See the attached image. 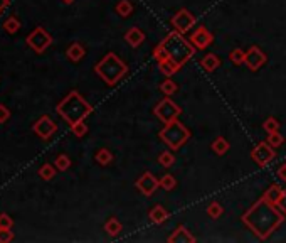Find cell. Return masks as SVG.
I'll return each instance as SVG.
<instances>
[{
  "instance_id": "obj_1",
  "label": "cell",
  "mask_w": 286,
  "mask_h": 243,
  "mask_svg": "<svg viewBox=\"0 0 286 243\" xmlns=\"http://www.w3.org/2000/svg\"><path fill=\"white\" fill-rule=\"evenodd\" d=\"M286 214L276 204L268 203L266 200H258L252 206L243 214V223L254 233L260 240H266L271 233L284 222Z\"/></svg>"
},
{
  "instance_id": "obj_2",
  "label": "cell",
  "mask_w": 286,
  "mask_h": 243,
  "mask_svg": "<svg viewBox=\"0 0 286 243\" xmlns=\"http://www.w3.org/2000/svg\"><path fill=\"white\" fill-rule=\"evenodd\" d=\"M56 112L58 115H61L69 125H74V124H78V121L84 120L86 117H90L93 113V107L78 91L73 90L58 103Z\"/></svg>"
},
{
  "instance_id": "obj_3",
  "label": "cell",
  "mask_w": 286,
  "mask_h": 243,
  "mask_svg": "<svg viewBox=\"0 0 286 243\" xmlns=\"http://www.w3.org/2000/svg\"><path fill=\"white\" fill-rule=\"evenodd\" d=\"M163 51L167 53L168 58H172L179 66H184L187 61L195 54V46L190 41H187L184 34H180L177 31L168 32L160 42Z\"/></svg>"
},
{
  "instance_id": "obj_4",
  "label": "cell",
  "mask_w": 286,
  "mask_h": 243,
  "mask_svg": "<svg viewBox=\"0 0 286 243\" xmlns=\"http://www.w3.org/2000/svg\"><path fill=\"white\" fill-rule=\"evenodd\" d=\"M95 71L108 86H115L126 75L128 66H126L125 61L120 59L118 54L108 53V54H104L103 59L95 66Z\"/></svg>"
},
{
  "instance_id": "obj_5",
  "label": "cell",
  "mask_w": 286,
  "mask_h": 243,
  "mask_svg": "<svg viewBox=\"0 0 286 243\" xmlns=\"http://www.w3.org/2000/svg\"><path fill=\"white\" fill-rule=\"evenodd\" d=\"M158 137L167 143L168 149L179 151V149L190 139V130L187 129L182 121H179V118H175L163 125V129L158 132Z\"/></svg>"
},
{
  "instance_id": "obj_6",
  "label": "cell",
  "mask_w": 286,
  "mask_h": 243,
  "mask_svg": "<svg viewBox=\"0 0 286 243\" xmlns=\"http://www.w3.org/2000/svg\"><path fill=\"white\" fill-rule=\"evenodd\" d=\"M25 42L32 51H36L37 54L44 53L46 49L52 44V36L44 29V27H36L29 36L25 37Z\"/></svg>"
},
{
  "instance_id": "obj_7",
  "label": "cell",
  "mask_w": 286,
  "mask_h": 243,
  "mask_svg": "<svg viewBox=\"0 0 286 243\" xmlns=\"http://www.w3.org/2000/svg\"><path fill=\"white\" fill-rule=\"evenodd\" d=\"M153 112H155L158 120L163 121V124H168V121L179 118V115L182 113V110H180L177 103H174L170 100V96H165L163 100L153 108Z\"/></svg>"
},
{
  "instance_id": "obj_8",
  "label": "cell",
  "mask_w": 286,
  "mask_h": 243,
  "mask_svg": "<svg viewBox=\"0 0 286 243\" xmlns=\"http://www.w3.org/2000/svg\"><path fill=\"white\" fill-rule=\"evenodd\" d=\"M274 157H276V151H274V147L269 145L268 142L258 143V145L251 151V159L254 161V164L260 165V167L268 165Z\"/></svg>"
},
{
  "instance_id": "obj_9",
  "label": "cell",
  "mask_w": 286,
  "mask_h": 243,
  "mask_svg": "<svg viewBox=\"0 0 286 243\" xmlns=\"http://www.w3.org/2000/svg\"><path fill=\"white\" fill-rule=\"evenodd\" d=\"M170 24H172V27L177 32L185 34V32H189L192 27L195 26V17H194V14H190L187 9H180L179 12L172 17Z\"/></svg>"
},
{
  "instance_id": "obj_10",
  "label": "cell",
  "mask_w": 286,
  "mask_h": 243,
  "mask_svg": "<svg viewBox=\"0 0 286 243\" xmlns=\"http://www.w3.org/2000/svg\"><path fill=\"white\" fill-rule=\"evenodd\" d=\"M32 130H34L36 135L41 137L42 140H47L58 132V124L49 117V115H42V117L32 125Z\"/></svg>"
},
{
  "instance_id": "obj_11",
  "label": "cell",
  "mask_w": 286,
  "mask_h": 243,
  "mask_svg": "<svg viewBox=\"0 0 286 243\" xmlns=\"http://www.w3.org/2000/svg\"><path fill=\"white\" fill-rule=\"evenodd\" d=\"M135 186L141 195L152 196L153 192L158 189V186H160V179H157L152 173H143L138 178V181H136Z\"/></svg>"
},
{
  "instance_id": "obj_12",
  "label": "cell",
  "mask_w": 286,
  "mask_h": 243,
  "mask_svg": "<svg viewBox=\"0 0 286 243\" xmlns=\"http://www.w3.org/2000/svg\"><path fill=\"white\" fill-rule=\"evenodd\" d=\"M268 61V56L261 51L258 46H251L246 51V58H244V64L249 68L251 71H258Z\"/></svg>"
},
{
  "instance_id": "obj_13",
  "label": "cell",
  "mask_w": 286,
  "mask_h": 243,
  "mask_svg": "<svg viewBox=\"0 0 286 243\" xmlns=\"http://www.w3.org/2000/svg\"><path fill=\"white\" fill-rule=\"evenodd\" d=\"M212 41H214L212 32L209 31V29H206L204 26L199 27V29H195L194 34L190 36V42L194 44L195 49H202V51H204L206 47L211 46Z\"/></svg>"
},
{
  "instance_id": "obj_14",
  "label": "cell",
  "mask_w": 286,
  "mask_h": 243,
  "mask_svg": "<svg viewBox=\"0 0 286 243\" xmlns=\"http://www.w3.org/2000/svg\"><path fill=\"white\" fill-rule=\"evenodd\" d=\"M168 241L170 243H175V241L177 243H195L197 240H195V236L187 230L185 225H179L174 233L168 236Z\"/></svg>"
},
{
  "instance_id": "obj_15",
  "label": "cell",
  "mask_w": 286,
  "mask_h": 243,
  "mask_svg": "<svg viewBox=\"0 0 286 243\" xmlns=\"http://www.w3.org/2000/svg\"><path fill=\"white\" fill-rule=\"evenodd\" d=\"M125 41L130 44L131 47H138L141 46V42L145 41V32H143L140 27H130L125 34Z\"/></svg>"
},
{
  "instance_id": "obj_16",
  "label": "cell",
  "mask_w": 286,
  "mask_h": 243,
  "mask_svg": "<svg viewBox=\"0 0 286 243\" xmlns=\"http://www.w3.org/2000/svg\"><path fill=\"white\" fill-rule=\"evenodd\" d=\"M157 63H158V69H160V73H162L163 76H167V78H170V76H174L180 68H182V66H179L172 58H168V56L163 58V59H160V61H157Z\"/></svg>"
},
{
  "instance_id": "obj_17",
  "label": "cell",
  "mask_w": 286,
  "mask_h": 243,
  "mask_svg": "<svg viewBox=\"0 0 286 243\" xmlns=\"http://www.w3.org/2000/svg\"><path fill=\"white\" fill-rule=\"evenodd\" d=\"M148 218H150L152 223L155 225H162L163 222H167L168 218V211L165 209L163 206H160V204H155L150 211H148Z\"/></svg>"
},
{
  "instance_id": "obj_18",
  "label": "cell",
  "mask_w": 286,
  "mask_h": 243,
  "mask_svg": "<svg viewBox=\"0 0 286 243\" xmlns=\"http://www.w3.org/2000/svg\"><path fill=\"white\" fill-rule=\"evenodd\" d=\"M84 54H86V49L82 47V44H79V42H73L68 49H66V56L73 61V63H79V61L84 58Z\"/></svg>"
},
{
  "instance_id": "obj_19",
  "label": "cell",
  "mask_w": 286,
  "mask_h": 243,
  "mask_svg": "<svg viewBox=\"0 0 286 243\" xmlns=\"http://www.w3.org/2000/svg\"><path fill=\"white\" fill-rule=\"evenodd\" d=\"M281 195H283V187L279 184H271L265 191V195H263V200H266L268 203H271V204H278Z\"/></svg>"
},
{
  "instance_id": "obj_20",
  "label": "cell",
  "mask_w": 286,
  "mask_h": 243,
  "mask_svg": "<svg viewBox=\"0 0 286 243\" xmlns=\"http://www.w3.org/2000/svg\"><path fill=\"white\" fill-rule=\"evenodd\" d=\"M201 66L204 68L207 73H212V71H216L219 66H221V59H219L216 54H206L204 58L201 59Z\"/></svg>"
},
{
  "instance_id": "obj_21",
  "label": "cell",
  "mask_w": 286,
  "mask_h": 243,
  "mask_svg": "<svg viewBox=\"0 0 286 243\" xmlns=\"http://www.w3.org/2000/svg\"><path fill=\"white\" fill-rule=\"evenodd\" d=\"M123 226H122V223H120V220H117L115 216H111L106 223H104V231H106L109 236H118Z\"/></svg>"
},
{
  "instance_id": "obj_22",
  "label": "cell",
  "mask_w": 286,
  "mask_h": 243,
  "mask_svg": "<svg viewBox=\"0 0 286 243\" xmlns=\"http://www.w3.org/2000/svg\"><path fill=\"white\" fill-rule=\"evenodd\" d=\"M39 178L44 179V181H51L56 178V165L52 164H42L39 167Z\"/></svg>"
},
{
  "instance_id": "obj_23",
  "label": "cell",
  "mask_w": 286,
  "mask_h": 243,
  "mask_svg": "<svg viewBox=\"0 0 286 243\" xmlns=\"http://www.w3.org/2000/svg\"><path fill=\"white\" fill-rule=\"evenodd\" d=\"M212 151L217 154V156H224L229 151V142L224 139V137H217L216 140L212 142Z\"/></svg>"
},
{
  "instance_id": "obj_24",
  "label": "cell",
  "mask_w": 286,
  "mask_h": 243,
  "mask_svg": "<svg viewBox=\"0 0 286 243\" xmlns=\"http://www.w3.org/2000/svg\"><path fill=\"white\" fill-rule=\"evenodd\" d=\"M95 159L100 165H109L113 162V154L109 152L108 149H100V151L95 154Z\"/></svg>"
},
{
  "instance_id": "obj_25",
  "label": "cell",
  "mask_w": 286,
  "mask_h": 243,
  "mask_svg": "<svg viewBox=\"0 0 286 243\" xmlns=\"http://www.w3.org/2000/svg\"><path fill=\"white\" fill-rule=\"evenodd\" d=\"M158 88H160V91L163 93L165 96H172L174 93H177V90H179L177 83H175V81H172V80H170V78H168V80H165V81L162 83V85L158 86Z\"/></svg>"
},
{
  "instance_id": "obj_26",
  "label": "cell",
  "mask_w": 286,
  "mask_h": 243,
  "mask_svg": "<svg viewBox=\"0 0 286 243\" xmlns=\"http://www.w3.org/2000/svg\"><path fill=\"white\" fill-rule=\"evenodd\" d=\"M206 211H207V214H209V216H211L212 220H217V218H221V216H222L224 208H222V204H221V203L214 201V203L209 204Z\"/></svg>"
},
{
  "instance_id": "obj_27",
  "label": "cell",
  "mask_w": 286,
  "mask_h": 243,
  "mask_svg": "<svg viewBox=\"0 0 286 243\" xmlns=\"http://www.w3.org/2000/svg\"><path fill=\"white\" fill-rule=\"evenodd\" d=\"M117 12L122 17H128V15L133 12V5H131L130 0H120L117 4Z\"/></svg>"
},
{
  "instance_id": "obj_28",
  "label": "cell",
  "mask_w": 286,
  "mask_h": 243,
  "mask_svg": "<svg viewBox=\"0 0 286 243\" xmlns=\"http://www.w3.org/2000/svg\"><path fill=\"white\" fill-rule=\"evenodd\" d=\"M4 29H5V32H9V34H15V32L20 29V22H19V19L15 17V15H12V17H9L7 20H5Z\"/></svg>"
},
{
  "instance_id": "obj_29",
  "label": "cell",
  "mask_w": 286,
  "mask_h": 243,
  "mask_svg": "<svg viewBox=\"0 0 286 243\" xmlns=\"http://www.w3.org/2000/svg\"><path fill=\"white\" fill-rule=\"evenodd\" d=\"M158 162H160L163 167H172L174 162H175V156H174L172 149H170V151L162 152L160 156H158Z\"/></svg>"
},
{
  "instance_id": "obj_30",
  "label": "cell",
  "mask_w": 286,
  "mask_h": 243,
  "mask_svg": "<svg viewBox=\"0 0 286 243\" xmlns=\"http://www.w3.org/2000/svg\"><path fill=\"white\" fill-rule=\"evenodd\" d=\"M160 187H163L165 191H172L177 187V179H175L172 174H165L160 179Z\"/></svg>"
},
{
  "instance_id": "obj_31",
  "label": "cell",
  "mask_w": 286,
  "mask_h": 243,
  "mask_svg": "<svg viewBox=\"0 0 286 243\" xmlns=\"http://www.w3.org/2000/svg\"><path fill=\"white\" fill-rule=\"evenodd\" d=\"M54 164H56L58 171H68L71 167V159H69V156H66V154H61V156L56 157Z\"/></svg>"
},
{
  "instance_id": "obj_32",
  "label": "cell",
  "mask_w": 286,
  "mask_h": 243,
  "mask_svg": "<svg viewBox=\"0 0 286 243\" xmlns=\"http://www.w3.org/2000/svg\"><path fill=\"white\" fill-rule=\"evenodd\" d=\"M244 58H246V53L241 47L233 49L231 54H229V59L233 61L234 64H244Z\"/></svg>"
},
{
  "instance_id": "obj_33",
  "label": "cell",
  "mask_w": 286,
  "mask_h": 243,
  "mask_svg": "<svg viewBox=\"0 0 286 243\" xmlns=\"http://www.w3.org/2000/svg\"><path fill=\"white\" fill-rule=\"evenodd\" d=\"M71 132H73L78 139H81V137H84L88 134V125L84 124V120H81V121H78V124L71 125Z\"/></svg>"
},
{
  "instance_id": "obj_34",
  "label": "cell",
  "mask_w": 286,
  "mask_h": 243,
  "mask_svg": "<svg viewBox=\"0 0 286 243\" xmlns=\"http://www.w3.org/2000/svg\"><path fill=\"white\" fill-rule=\"evenodd\" d=\"M263 127H265V130L268 132V134H273V132H279V127H281V124H279V121L274 117H269V118L265 120Z\"/></svg>"
},
{
  "instance_id": "obj_35",
  "label": "cell",
  "mask_w": 286,
  "mask_h": 243,
  "mask_svg": "<svg viewBox=\"0 0 286 243\" xmlns=\"http://www.w3.org/2000/svg\"><path fill=\"white\" fill-rule=\"evenodd\" d=\"M266 142H268L271 147L276 149V147H279V145H281V143L284 142V137L279 134V132H273V134H268Z\"/></svg>"
},
{
  "instance_id": "obj_36",
  "label": "cell",
  "mask_w": 286,
  "mask_h": 243,
  "mask_svg": "<svg viewBox=\"0 0 286 243\" xmlns=\"http://www.w3.org/2000/svg\"><path fill=\"white\" fill-rule=\"evenodd\" d=\"M12 226H14L12 216H9V214H5V213L0 214V228H9V230H12Z\"/></svg>"
},
{
  "instance_id": "obj_37",
  "label": "cell",
  "mask_w": 286,
  "mask_h": 243,
  "mask_svg": "<svg viewBox=\"0 0 286 243\" xmlns=\"http://www.w3.org/2000/svg\"><path fill=\"white\" fill-rule=\"evenodd\" d=\"M14 240V233L12 230L9 228H0V243H9Z\"/></svg>"
},
{
  "instance_id": "obj_38",
  "label": "cell",
  "mask_w": 286,
  "mask_h": 243,
  "mask_svg": "<svg viewBox=\"0 0 286 243\" xmlns=\"http://www.w3.org/2000/svg\"><path fill=\"white\" fill-rule=\"evenodd\" d=\"M9 118H10V110L4 103H0V124H5Z\"/></svg>"
},
{
  "instance_id": "obj_39",
  "label": "cell",
  "mask_w": 286,
  "mask_h": 243,
  "mask_svg": "<svg viewBox=\"0 0 286 243\" xmlns=\"http://www.w3.org/2000/svg\"><path fill=\"white\" fill-rule=\"evenodd\" d=\"M276 206L286 214V189H283V195H281V198H279V201H278Z\"/></svg>"
},
{
  "instance_id": "obj_40",
  "label": "cell",
  "mask_w": 286,
  "mask_h": 243,
  "mask_svg": "<svg viewBox=\"0 0 286 243\" xmlns=\"http://www.w3.org/2000/svg\"><path fill=\"white\" fill-rule=\"evenodd\" d=\"M276 176H278V179H281V181H286V164L279 165V167H278V171H276Z\"/></svg>"
},
{
  "instance_id": "obj_41",
  "label": "cell",
  "mask_w": 286,
  "mask_h": 243,
  "mask_svg": "<svg viewBox=\"0 0 286 243\" xmlns=\"http://www.w3.org/2000/svg\"><path fill=\"white\" fill-rule=\"evenodd\" d=\"M9 5V0H0V12H2V10L7 7Z\"/></svg>"
},
{
  "instance_id": "obj_42",
  "label": "cell",
  "mask_w": 286,
  "mask_h": 243,
  "mask_svg": "<svg viewBox=\"0 0 286 243\" xmlns=\"http://www.w3.org/2000/svg\"><path fill=\"white\" fill-rule=\"evenodd\" d=\"M63 2H64V4H73L74 0H63Z\"/></svg>"
}]
</instances>
